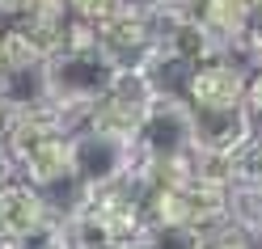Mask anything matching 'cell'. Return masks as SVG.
Returning a JSON list of instances; mask_svg holds the SVG:
<instances>
[{"label":"cell","mask_w":262,"mask_h":249,"mask_svg":"<svg viewBox=\"0 0 262 249\" xmlns=\"http://www.w3.org/2000/svg\"><path fill=\"white\" fill-rule=\"evenodd\" d=\"M72 119H63L55 106L21 110L5 119V135H0V152H5L9 169L21 182L38 186L42 194H51L55 186H76L72 182Z\"/></svg>","instance_id":"6da1fadb"},{"label":"cell","mask_w":262,"mask_h":249,"mask_svg":"<svg viewBox=\"0 0 262 249\" xmlns=\"http://www.w3.org/2000/svg\"><path fill=\"white\" fill-rule=\"evenodd\" d=\"M144 220L148 224H169V228H190V232H220L233 224V190L220 177L199 169L194 156L190 169L157 173L144 177Z\"/></svg>","instance_id":"7a4b0ae2"},{"label":"cell","mask_w":262,"mask_h":249,"mask_svg":"<svg viewBox=\"0 0 262 249\" xmlns=\"http://www.w3.org/2000/svg\"><path fill=\"white\" fill-rule=\"evenodd\" d=\"M119 76H123V68L106 55V47L97 42V34L72 21L68 42L47 59V102L63 119L76 123Z\"/></svg>","instance_id":"3957f363"},{"label":"cell","mask_w":262,"mask_h":249,"mask_svg":"<svg viewBox=\"0 0 262 249\" xmlns=\"http://www.w3.org/2000/svg\"><path fill=\"white\" fill-rule=\"evenodd\" d=\"M131 148H136V161H140V177L190 169L199 152H194V127H190L186 97L161 89L152 110H148V119L131 135Z\"/></svg>","instance_id":"277c9868"},{"label":"cell","mask_w":262,"mask_h":249,"mask_svg":"<svg viewBox=\"0 0 262 249\" xmlns=\"http://www.w3.org/2000/svg\"><path fill=\"white\" fill-rule=\"evenodd\" d=\"M157 93H161L157 76H148V72H123L85 114H80V127H93V131H102V135L131 140L140 131V123L148 119Z\"/></svg>","instance_id":"5b68a950"},{"label":"cell","mask_w":262,"mask_h":249,"mask_svg":"<svg viewBox=\"0 0 262 249\" xmlns=\"http://www.w3.org/2000/svg\"><path fill=\"white\" fill-rule=\"evenodd\" d=\"M68 156H72V182L80 190H97V186H110V182H123L131 173H140L131 140L102 135V131L80 127V123L72 127Z\"/></svg>","instance_id":"8992f818"},{"label":"cell","mask_w":262,"mask_h":249,"mask_svg":"<svg viewBox=\"0 0 262 249\" xmlns=\"http://www.w3.org/2000/svg\"><path fill=\"white\" fill-rule=\"evenodd\" d=\"M157 34H161V68L178 63V68H199V63L224 59L228 51L211 38V30L190 13L186 0H165L157 5Z\"/></svg>","instance_id":"52a82bcc"},{"label":"cell","mask_w":262,"mask_h":249,"mask_svg":"<svg viewBox=\"0 0 262 249\" xmlns=\"http://www.w3.org/2000/svg\"><path fill=\"white\" fill-rule=\"evenodd\" d=\"M97 42L123 72H161V34H157V13L127 5L106 30H97Z\"/></svg>","instance_id":"ba28073f"},{"label":"cell","mask_w":262,"mask_h":249,"mask_svg":"<svg viewBox=\"0 0 262 249\" xmlns=\"http://www.w3.org/2000/svg\"><path fill=\"white\" fill-rule=\"evenodd\" d=\"M144 190H148V186H144V177L131 173L123 182H110V186L80 190L76 207L85 211V215H93V220L102 224L119 245H131V241L140 237V228L148 224V220H144Z\"/></svg>","instance_id":"9c48e42d"},{"label":"cell","mask_w":262,"mask_h":249,"mask_svg":"<svg viewBox=\"0 0 262 249\" xmlns=\"http://www.w3.org/2000/svg\"><path fill=\"white\" fill-rule=\"evenodd\" d=\"M245 89H250V72L241 68L237 55H224V59L190 68L182 97L186 106H203V110H237L245 106Z\"/></svg>","instance_id":"30bf717a"},{"label":"cell","mask_w":262,"mask_h":249,"mask_svg":"<svg viewBox=\"0 0 262 249\" xmlns=\"http://www.w3.org/2000/svg\"><path fill=\"white\" fill-rule=\"evenodd\" d=\"M55 215V207L47 203V194L38 186H30L21 177H9L0 182V249L9 241L26 237V232H34L38 224H47Z\"/></svg>","instance_id":"8fae6325"},{"label":"cell","mask_w":262,"mask_h":249,"mask_svg":"<svg viewBox=\"0 0 262 249\" xmlns=\"http://www.w3.org/2000/svg\"><path fill=\"white\" fill-rule=\"evenodd\" d=\"M190 110V127H194V152L199 156H224L233 152L241 140L254 135L250 110H203V106H186Z\"/></svg>","instance_id":"7c38bea8"},{"label":"cell","mask_w":262,"mask_h":249,"mask_svg":"<svg viewBox=\"0 0 262 249\" xmlns=\"http://www.w3.org/2000/svg\"><path fill=\"white\" fill-rule=\"evenodd\" d=\"M186 5H190L194 17L211 30V38H216L228 55L241 59L245 42H250V21H254L250 0H186Z\"/></svg>","instance_id":"4fadbf2b"},{"label":"cell","mask_w":262,"mask_h":249,"mask_svg":"<svg viewBox=\"0 0 262 249\" xmlns=\"http://www.w3.org/2000/svg\"><path fill=\"white\" fill-rule=\"evenodd\" d=\"M13 30H17L42 59H51L72 34V13H68L63 0H34V9H30L21 21H13Z\"/></svg>","instance_id":"5bb4252c"},{"label":"cell","mask_w":262,"mask_h":249,"mask_svg":"<svg viewBox=\"0 0 262 249\" xmlns=\"http://www.w3.org/2000/svg\"><path fill=\"white\" fill-rule=\"evenodd\" d=\"M0 106H5V114L51 106L47 102V59L21 63V68H0Z\"/></svg>","instance_id":"9a60e30c"},{"label":"cell","mask_w":262,"mask_h":249,"mask_svg":"<svg viewBox=\"0 0 262 249\" xmlns=\"http://www.w3.org/2000/svg\"><path fill=\"white\" fill-rule=\"evenodd\" d=\"M203 232L190 228H169V224H144L140 237L131 241L127 249H203Z\"/></svg>","instance_id":"2e32d148"},{"label":"cell","mask_w":262,"mask_h":249,"mask_svg":"<svg viewBox=\"0 0 262 249\" xmlns=\"http://www.w3.org/2000/svg\"><path fill=\"white\" fill-rule=\"evenodd\" d=\"M63 5H68L72 21L85 26V30H93V34H97V30H106V26L127 9L123 0H63Z\"/></svg>","instance_id":"e0dca14e"},{"label":"cell","mask_w":262,"mask_h":249,"mask_svg":"<svg viewBox=\"0 0 262 249\" xmlns=\"http://www.w3.org/2000/svg\"><path fill=\"white\" fill-rule=\"evenodd\" d=\"M233 228H241L245 237H262V190L233 194Z\"/></svg>","instance_id":"ac0fdd59"},{"label":"cell","mask_w":262,"mask_h":249,"mask_svg":"<svg viewBox=\"0 0 262 249\" xmlns=\"http://www.w3.org/2000/svg\"><path fill=\"white\" fill-rule=\"evenodd\" d=\"M5 249H68V232H63V220L51 215L47 224H38L34 232H26V237L9 241Z\"/></svg>","instance_id":"d6986e66"},{"label":"cell","mask_w":262,"mask_h":249,"mask_svg":"<svg viewBox=\"0 0 262 249\" xmlns=\"http://www.w3.org/2000/svg\"><path fill=\"white\" fill-rule=\"evenodd\" d=\"M245 110H250L254 131H262V63L250 72V89H245Z\"/></svg>","instance_id":"ffe728a7"},{"label":"cell","mask_w":262,"mask_h":249,"mask_svg":"<svg viewBox=\"0 0 262 249\" xmlns=\"http://www.w3.org/2000/svg\"><path fill=\"white\" fill-rule=\"evenodd\" d=\"M203 249H250V237H245L241 228H220V232H211V237L203 241Z\"/></svg>","instance_id":"44dd1931"},{"label":"cell","mask_w":262,"mask_h":249,"mask_svg":"<svg viewBox=\"0 0 262 249\" xmlns=\"http://www.w3.org/2000/svg\"><path fill=\"white\" fill-rule=\"evenodd\" d=\"M30 9H34V0H0V21L13 26V21H21Z\"/></svg>","instance_id":"7402d4cb"},{"label":"cell","mask_w":262,"mask_h":249,"mask_svg":"<svg viewBox=\"0 0 262 249\" xmlns=\"http://www.w3.org/2000/svg\"><path fill=\"white\" fill-rule=\"evenodd\" d=\"M123 5H136V9H157V5H165V0H123Z\"/></svg>","instance_id":"603a6c76"},{"label":"cell","mask_w":262,"mask_h":249,"mask_svg":"<svg viewBox=\"0 0 262 249\" xmlns=\"http://www.w3.org/2000/svg\"><path fill=\"white\" fill-rule=\"evenodd\" d=\"M13 177V169H9V161H5V152H0V182H9Z\"/></svg>","instance_id":"cb8c5ba5"},{"label":"cell","mask_w":262,"mask_h":249,"mask_svg":"<svg viewBox=\"0 0 262 249\" xmlns=\"http://www.w3.org/2000/svg\"><path fill=\"white\" fill-rule=\"evenodd\" d=\"M5 119H9V114H5V106H0V135H5Z\"/></svg>","instance_id":"d4e9b609"}]
</instances>
